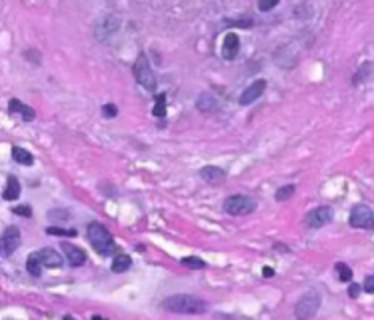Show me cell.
<instances>
[{
	"mask_svg": "<svg viewBox=\"0 0 374 320\" xmlns=\"http://www.w3.org/2000/svg\"><path fill=\"white\" fill-rule=\"evenodd\" d=\"M160 306L172 314H204L208 302L194 294H172L160 302Z\"/></svg>",
	"mask_w": 374,
	"mask_h": 320,
	"instance_id": "1",
	"label": "cell"
},
{
	"mask_svg": "<svg viewBox=\"0 0 374 320\" xmlns=\"http://www.w3.org/2000/svg\"><path fill=\"white\" fill-rule=\"evenodd\" d=\"M86 236H88L92 248L98 252L100 256H110L112 250H114V246H116L110 230L100 222H90L88 228H86Z\"/></svg>",
	"mask_w": 374,
	"mask_h": 320,
	"instance_id": "2",
	"label": "cell"
},
{
	"mask_svg": "<svg viewBox=\"0 0 374 320\" xmlns=\"http://www.w3.org/2000/svg\"><path fill=\"white\" fill-rule=\"evenodd\" d=\"M322 304V296L318 288H308L294 304V318L296 320H310L316 316L318 308Z\"/></svg>",
	"mask_w": 374,
	"mask_h": 320,
	"instance_id": "3",
	"label": "cell"
},
{
	"mask_svg": "<svg viewBox=\"0 0 374 320\" xmlns=\"http://www.w3.org/2000/svg\"><path fill=\"white\" fill-rule=\"evenodd\" d=\"M256 208H258L256 198L248 194H232L222 202V210L230 216H246V214H252Z\"/></svg>",
	"mask_w": 374,
	"mask_h": 320,
	"instance_id": "4",
	"label": "cell"
},
{
	"mask_svg": "<svg viewBox=\"0 0 374 320\" xmlns=\"http://www.w3.org/2000/svg\"><path fill=\"white\" fill-rule=\"evenodd\" d=\"M132 72H134V78L136 82L140 84V86L144 90H156V76L150 68V64H148V58L144 56V52H140L134 60V66H132Z\"/></svg>",
	"mask_w": 374,
	"mask_h": 320,
	"instance_id": "5",
	"label": "cell"
},
{
	"mask_svg": "<svg viewBox=\"0 0 374 320\" xmlns=\"http://www.w3.org/2000/svg\"><path fill=\"white\" fill-rule=\"evenodd\" d=\"M348 224L352 228H360V230H374V212H372V208H368L366 204L352 206Z\"/></svg>",
	"mask_w": 374,
	"mask_h": 320,
	"instance_id": "6",
	"label": "cell"
},
{
	"mask_svg": "<svg viewBox=\"0 0 374 320\" xmlns=\"http://www.w3.org/2000/svg\"><path fill=\"white\" fill-rule=\"evenodd\" d=\"M20 246V228L18 226H6L0 238V252L4 258H10Z\"/></svg>",
	"mask_w": 374,
	"mask_h": 320,
	"instance_id": "7",
	"label": "cell"
},
{
	"mask_svg": "<svg viewBox=\"0 0 374 320\" xmlns=\"http://www.w3.org/2000/svg\"><path fill=\"white\" fill-rule=\"evenodd\" d=\"M332 216H334V212H332L330 206H316V208H312L310 212L304 216V222H306L308 228L316 230V228H322V226L330 224Z\"/></svg>",
	"mask_w": 374,
	"mask_h": 320,
	"instance_id": "8",
	"label": "cell"
},
{
	"mask_svg": "<svg viewBox=\"0 0 374 320\" xmlns=\"http://www.w3.org/2000/svg\"><path fill=\"white\" fill-rule=\"evenodd\" d=\"M264 90H266V80H264V78L254 80L252 84H248V86L240 92L238 104H240V106H250L252 102H256V100L264 94Z\"/></svg>",
	"mask_w": 374,
	"mask_h": 320,
	"instance_id": "9",
	"label": "cell"
},
{
	"mask_svg": "<svg viewBox=\"0 0 374 320\" xmlns=\"http://www.w3.org/2000/svg\"><path fill=\"white\" fill-rule=\"evenodd\" d=\"M118 16H114V14H106V16H102V18L96 22V32H94V36L98 38L100 42H104L108 36H112L114 32L118 30Z\"/></svg>",
	"mask_w": 374,
	"mask_h": 320,
	"instance_id": "10",
	"label": "cell"
},
{
	"mask_svg": "<svg viewBox=\"0 0 374 320\" xmlns=\"http://www.w3.org/2000/svg\"><path fill=\"white\" fill-rule=\"evenodd\" d=\"M60 248H62V254L66 258V262L72 266V268H78L86 262V252L80 248V246H74L66 240H60Z\"/></svg>",
	"mask_w": 374,
	"mask_h": 320,
	"instance_id": "11",
	"label": "cell"
},
{
	"mask_svg": "<svg viewBox=\"0 0 374 320\" xmlns=\"http://www.w3.org/2000/svg\"><path fill=\"white\" fill-rule=\"evenodd\" d=\"M238 50H240V38L236 32H228V34L224 36L222 40V50H220V54L224 60H234L238 56Z\"/></svg>",
	"mask_w": 374,
	"mask_h": 320,
	"instance_id": "12",
	"label": "cell"
},
{
	"mask_svg": "<svg viewBox=\"0 0 374 320\" xmlns=\"http://www.w3.org/2000/svg\"><path fill=\"white\" fill-rule=\"evenodd\" d=\"M8 110H10L12 114H18L24 122H32V120L36 118L34 108H30V106L22 104L18 98H10V100H8Z\"/></svg>",
	"mask_w": 374,
	"mask_h": 320,
	"instance_id": "13",
	"label": "cell"
},
{
	"mask_svg": "<svg viewBox=\"0 0 374 320\" xmlns=\"http://www.w3.org/2000/svg\"><path fill=\"white\" fill-rule=\"evenodd\" d=\"M200 178L206 182V184H212V186H218L226 180V172L218 166H204L200 168Z\"/></svg>",
	"mask_w": 374,
	"mask_h": 320,
	"instance_id": "14",
	"label": "cell"
},
{
	"mask_svg": "<svg viewBox=\"0 0 374 320\" xmlns=\"http://www.w3.org/2000/svg\"><path fill=\"white\" fill-rule=\"evenodd\" d=\"M38 254H40V260L46 268H60L64 264V256H60L58 252L54 248H40L38 250Z\"/></svg>",
	"mask_w": 374,
	"mask_h": 320,
	"instance_id": "15",
	"label": "cell"
},
{
	"mask_svg": "<svg viewBox=\"0 0 374 320\" xmlns=\"http://www.w3.org/2000/svg\"><path fill=\"white\" fill-rule=\"evenodd\" d=\"M22 192V186H20V180L16 176H6V184H4V192H2V198L4 200H16Z\"/></svg>",
	"mask_w": 374,
	"mask_h": 320,
	"instance_id": "16",
	"label": "cell"
},
{
	"mask_svg": "<svg viewBox=\"0 0 374 320\" xmlns=\"http://www.w3.org/2000/svg\"><path fill=\"white\" fill-rule=\"evenodd\" d=\"M196 108L200 112H216L218 110V100L210 92H202L198 96V100H196Z\"/></svg>",
	"mask_w": 374,
	"mask_h": 320,
	"instance_id": "17",
	"label": "cell"
},
{
	"mask_svg": "<svg viewBox=\"0 0 374 320\" xmlns=\"http://www.w3.org/2000/svg\"><path fill=\"white\" fill-rule=\"evenodd\" d=\"M42 268H44V264H42V260H40L38 252H32V254H28V258H26V272H28L30 276L40 278Z\"/></svg>",
	"mask_w": 374,
	"mask_h": 320,
	"instance_id": "18",
	"label": "cell"
},
{
	"mask_svg": "<svg viewBox=\"0 0 374 320\" xmlns=\"http://www.w3.org/2000/svg\"><path fill=\"white\" fill-rule=\"evenodd\" d=\"M130 266H132V258H130L128 254H118V256H114V260H112L110 270L114 274H122V272L128 270Z\"/></svg>",
	"mask_w": 374,
	"mask_h": 320,
	"instance_id": "19",
	"label": "cell"
},
{
	"mask_svg": "<svg viewBox=\"0 0 374 320\" xmlns=\"http://www.w3.org/2000/svg\"><path fill=\"white\" fill-rule=\"evenodd\" d=\"M12 158L22 164V166H32L34 164V156H32L28 150H24L22 146H12Z\"/></svg>",
	"mask_w": 374,
	"mask_h": 320,
	"instance_id": "20",
	"label": "cell"
},
{
	"mask_svg": "<svg viewBox=\"0 0 374 320\" xmlns=\"http://www.w3.org/2000/svg\"><path fill=\"white\" fill-rule=\"evenodd\" d=\"M334 272H336V276H338L340 282H350L352 276H354L352 268H350L348 264H344V262H336V264H334Z\"/></svg>",
	"mask_w": 374,
	"mask_h": 320,
	"instance_id": "21",
	"label": "cell"
},
{
	"mask_svg": "<svg viewBox=\"0 0 374 320\" xmlns=\"http://www.w3.org/2000/svg\"><path fill=\"white\" fill-rule=\"evenodd\" d=\"M180 264L184 268H190V270H204L206 268V262L202 258H198V256H184L180 260Z\"/></svg>",
	"mask_w": 374,
	"mask_h": 320,
	"instance_id": "22",
	"label": "cell"
},
{
	"mask_svg": "<svg viewBox=\"0 0 374 320\" xmlns=\"http://www.w3.org/2000/svg\"><path fill=\"white\" fill-rule=\"evenodd\" d=\"M46 234H50V236H62V238H74V236H76V230H74V228L48 226V228H46Z\"/></svg>",
	"mask_w": 374,
	"mask_h": 320,
	"instance_id": "23",
	"label": "cell"
},
{
	"mask_svg": "<svg viewBox=\"0 0 374 320\" xmlns=\"http://www.w3.org/2000/svg\"><path fill=\"white\" fill-rule=\"evenodd\" d=\"M154 116H166V94H156L154 96V108H152Z\"/></svg>",
	"mask_w": 374,
	"mask_h": 320,
	"instance_id": "24",
	"label": "cell"
},
{
	"mask_svg": "<svg viewBox=\"0 0 374 320\" xmlns=\"http://www.w3.org/2000/svg\"><path fill=\"white\" fill-rule=\"evenodd\" d=\"M294 190H296V186L294 184H284V186H280L278 190H276V194H274V198L278 200V202H286L292 194H294Z\"/></svg>",
	"mask_w": 374,
	"mask_h": 320,
	"instance_id": "25",
	"label": "cell"
},
{
	"mask_svg": "<svg viewBox=\"0 0 374 320\" xmlns=\"http://www.w3.org/2000/svg\"><path fill=\"white\" fill-rule=\"evenodd\" d=\"M46 216H48V220H52V222H58V220L64 222V220H68V218H70V212L60 208V210H48Z\"/></svg>",
	"mask_w": 374,
	"mask_h": 320,
	"instance_id": "26",
	"label": "cell"
},
{
	"mask_svg": "<svg viewBox=\"0 0 374 320\" xmlns=\"http://www.w3.org/2000/svg\"><path fill=\"white\" fill-rule=\"evenodd\" d=\"M370 72V62H364V66H362V70L358 72V74H356L354 78H352V84H354V86H356V84H360L362 82V78L366 76Z\"/></svg>",
	"mask_w": 374,
	"mask_h": 320,
	"instance_id": "27",
	"label": "cell"
},
{
	"mask_svg": "<svg viewBox=\"0 0 374 320\" xmlns=\"http://www.w3.org/2000/svg\"><path fill=\"white\" fill-rule=\"evenodd\" d=\"M274 6H278V0H262V2H258V10L260 12H268Z\"/></svg>",
	"mask_w": 374,
	"mask_h": 320,
	"instance_id": "28",
	"label": "cell"
},
{
	"mask_svg": "<svg viewBox=\"0 0 374 320\" xmlns=\"http://www.w3.org/2000/svg\"><path fill=\"white\" fill-rule=\"evenodd\" d=\"M116 114H118V108L114 104H104L102 106V116H104V118H114Z\"/></svg>",
	"mask_w": 374,
	"mask_h": 320,
	"instance_id": "29",
	"label": "cell"
},
{
	"mask_svg": "<svg viewBox=\"0 0 374 320\" xmlns=\"http://www.w3.org/2000/svg\"><path fill=\"white\" fill-rule=\"evenodd\" d=\"M362 290H364V292H368V294H374V274H368V276L364 278Z\"/></svg>",
	"mask_w": 374,
	"mask_h": 320,
	"instance_id": "30",
	"label": "cell"
},
{
	"mask_svg": "<svg viewBox=\"0 0 374 320\" xmlns=\"http://www.w3.org/2000/svg\"><path fill=\"white\" fill-rule=\"evenodd\" d=\"M14 214L24 216V218H30V216H32V208H30L28 204H20V206H16V208H14Z\"/></svg>",
	"mask_w": 374,
	"mask_h": 320,
	"instance_id": "31",
	"label": "cell"
},
{
	"mask_svg": "<svg viewBox=\"0 0 374 320\" xmlns=\"http://www.w3.org/2000/svg\"><path fill=\"white\" fill-rule=\"evenodd\" d=\"M360 290H362V286H360V284H354V282H352V284L348 286V296H350V298H358Z\"/></svg>",
	"mask_w": 374,
	"mask_h": 320,
	"instance_id": "32",
	"label": "cell"
},
{
	"mask_svg": "<svg viewBox=\"0 0 374 320\" xmlns=\"http://www.w3.org/2000/svg\"><path fill=\"white\" fill-rule=\"evenodd\" d=\"M228 24H234V26H240V28H250V26H252V20L246 18V20H236V22H228Z\"/></svg>",
	"mask_w": 374,
	"mask_h": 320,
	"instance_id": "33",
	"label": "cell"
},
{
	"mask_svg": "<svg viewBox=\"0 0 374 320\" xmlns=\"http://www.w3.org/2000/svg\"><path fill=\"white\" fill-rule=\"evenodd\" d=\"M262 276H264V278H270V276H274V270H272L270 266H264V268H262Z\"/></svg>",
	"mask_w": 374,
	"mask_h": 320,
	"instance_id": "34",
	"label": "cell"
},
{
	"mask_svg": "<svg viewBox=\"0 0 374 320\" xmlns=\"http://www.w3.org/2000/svg\"><path fill=\"white\" fill-rule=\"evenodd\" d=\"M216 320H234V318L228 314H216Z\"/></svg>",
	"mask_w": 374,
	"mask_h": 320,
	"instance_id": "35",
	"label": "cell"
},
{
	"mask_svg": "<svg viewBox=\"0 0 374 320\" xmlns=\"http://www.w3.org/2000/svg\"><path fill=\"white\" fill-rule=\"evenodd\" d=\"M274 248H276V250H284V252H288V250H290L288 246H282V244H274Z\"/></svg>",
	"mask_w": 374,
	"mask_h": 320,
	"instance_id": "36",
	"label": "cell"
},
{
	"mask_svg": "<svg viewBox=\"0 0 374 320\" xmlns=\"http://www.w3.org/2000/svg\"><path fill=\"white\" fill-rule=\"evenodd\" d=\"M92 320H106V318H102V316H92Z\"/></svg>",
	"mask_w": 374,
	"mask_h": 320,
	"instance_id": "37",
	"label": "cell"
},
{
	"mask_svg": "<svg viewBox=\"0 0 374 320\" xmlns=\"http://www.w3.org/2000/svg\"><path fill=\"white\" fill-rule=\"evenodd\" d=\"M62 320H74V318H72V316H68V314H66V316H64V318H62Z\"/></svg>",
	"mask_w": 374,
	"mask_h": 320,
	"instance_id": "38",
	"label": "cell"
}]
</instances>
